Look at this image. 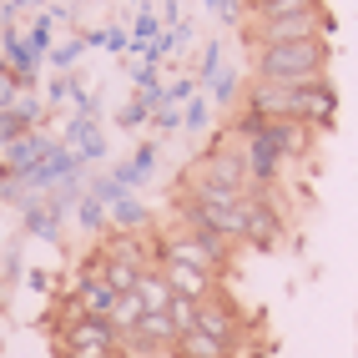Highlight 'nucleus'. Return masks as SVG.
I'll use <instances>...</instances> for the list:
<instances>
[{
  "label": "nucleus",
  "mask_w": 358,
  "mask_h": 358,
  "mask_svg": "<svg viewBox=\"0 0 358 358\" xmlns=\"http://www.w3.org/2000/svg\"><path fill=\"white\" fill-rule=\"evenodd\" d=\"M323 66H328V41L257 45V56H252L257 81H273V86H313V81H323Z\"/></svg>",
  "instance_id": "nucleus-1"
},
{
  "label": "nucleus",
  "mask_w": 358,
  "mask_h": 358,
  "mask_svg": "<svg viewBox=\"0 0 358 358\" xmlns=\"http://www.w3.org/2000/svg\"><path fill=\"white\" fill-rule=\"evenodd\" d=\"M227 237L217 232H202V227H182V232H166L157 243V262H187V268H202V273H222L227 268Z\"/></svg>",
  "instance_id": "nucleus-2"
},
{
  "label": "nucleus",
  "mask_w": 358,
  "mask_h": 358,
  "mask_svg": "<svg viewBox=\"0 0 358 358\" xmlns=\"http://www.w3.org/2000/svg\"><path fill=\"white\" fill-rule=\"evenodd\" d=\"M61 358H116L122 353V333H116L106 318H71L61 323Z\"/></svg>",
  "instance_id": "nucleus-3"
},
{
  "label": "nucleus",
  "mask_w": 358,
  "mask_h": 358,
  "mask_svg": "<svg viewBox=\"0 0 358 358\" xmlns=\"http://www.w3.org/2000/svg\"><path fill=\"white\" fill-rule=\"evenodd\" d=\"M192 182L227 187V192H248V187H252V177H248V157H243V147H212V152L197 162Z\"/></svg>",
  "instance_id": "nucleus-4"
},
{
  "label": "nucleus",
  "mask_w": 358,
  "mask_h": 358,
  "mask_svg": "<svg viewBox=\"0 0 358 358\" xmlns=\"http://www.w3.org/2000/svg\"><path fill=\"white\" fill-rule=\"evenodd\" d=\"M328 20L323 10L308 15H282V20H252V45H282V41H323Z\"/></svg>",
  "instance_id": "nucleus-5"
},
{
  "label": "nucleus",
  "mask_w": 358,
  "mask_h": 358,
  "mask_svg": "<svg viewBox=\"0 0 358 358\" xmlns=\"http://www.w3.org/2000/svg\"><path fill=\"white\" fill-rule=\"evenodd\" d=\"M172 298H187V303H202L217 293V273H202V268H187V262H157Z\"/></svg>",
  "instance_id": "nucleus-6"
},
{
  "label": "nucleus",
  "mask_w": 358,
  "mask_h": 358,
  "mask_svg": "<svg viewBox=\"0 0 358 358\" xmlns=\"http://www.w3.org/2000/svg\"><path fill=\"white\" fill-rule=\"evenodd\" d=\"M197 328L202 333H212V338H222V343H232L237 338V328H243V318H237V308H232V298L217 288L212 298H202L197 303Z\"/></svg>",
  "instance_id": "nucleus-7"
},
{
  "label": "nucleus",
  "mask_w": 358,
  "mask_h": 358,
  "mask_svg": "<svg viewBox=\"0 0 358 358\" xmlns=\"http://www.w3.org/2000/svg\"><path fill=\"white\" fill-rule=\"evenodd\" d=\"M248 243H257V248H273L278 237H282V222H278V212L262 202L257 192H248Z\"/></svg>",
  "instance_id": "nucleus-8"
},
{
  "label": "nucleus",
  "mask_w": 358,
  "mask_h": 358,
  "mask_svg": "<svg viewBox=\"0 0 358 358\" xmlns=\"http://www.w3.org/2000/svg\"><path fill=\"white\" fill-rule=\"evenodd\" d=\"M166 353L172 358H232V343L212 338V333H202V328H187V333H177V343Z\"/></svg>",
  "instance_id": "nucleus-9"
},
{
  "label": "nucleus",
  "mask_w": 358,
  "mask_h": 358,
  "mask_svg": "<svg viewBox=\"0 0 358 358\" xmlns=\"http://www.w3.org/2000/svg\"><path fill=\"white\" fill-rule=\"evenodd\" d=\"M136 298H141V308H147V313H166V308H172V288H166V278H162V268H147L136 278V288H131Z\"/></svg>",
  "instance_id": "nucleus-10"
},
{
  "label": "nucleus",
  "mask_w": 358,
  "mask_h": 358,
  "mask_svg": "<svg viewBox=\"0 0 358 358\" xmlns=\"http://www.w3.org/2000/svg\"><path fill=\"white\" fill-rule=\"evenodd\" d=\"M141 318H147V308H141V298H136V293H116V303H111L106 323H111L116 333H122V338H127V333H136V323H141Z\"/></svg>",
  "instance_id": "nucleus-11"
},
{
  "label": "nucleus",
  "mask_w": 358,
  "mask_h": 358,
  "mask_svg": "<svg viewBox=\"0 0 358 358\" xmlns=\"http://www.w3.org/2000/svg\"><path fill=\"white\" fill-rule=\"evenodd\" d=\"M252 20H282V15H308L318 10V0H248Z\"/></svg>",
  "instance_id": "nucleus-12"
},
{
  "label": "nucleus",
  "mask_w": 358,
  "mask_h": 358,
  "mask_svg": "<svg viewBox=\"0 0 358 358\" xmlns=\"http://www.w3.org/2000/svg\"><path fill=\"white\" fill-rule=\"evenodd\" d=\"M10 91H15V81L6 76V71H0V106H6V101H10Z\"/></svg>",
  "instance_id": "nucleus-13"
}]
</instances>
